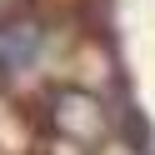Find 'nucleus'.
I'll use <instances>...</instances> for the list:
<instances>
[{
  "label": "nucleus",
  "instance_id": "f257e3e1",
  "mask_svg": "<svg viewBox=\"0 0 155 155\" xmlns=\"http://www.w3.org/2000/svg\"><path fill=\"white\" fill-rule=\"evenodd\" d=\"M50 125L65 135V140L80 145H100L105 135V105L85 90H55L50 95Z\"/></svg>",
  "mask_w": 155,
  "mask_h": 155
},
{
  "label": "nucleus",
  "instance_id": "f03ea898",
  "mask_svg": "<svg viewBox=\"0 0 155 155\" xmlns=\"http://www.w3.org/2000/svg\"><path fill=\"white\" fill-rule=\"evenodd\" d=\"M35 50H40V30H35L30 20H10V25H0V75L25 70V65L35 60Z\"/></svg>",
  "mask_w": 155,
  "mask_h": 155
}]
</instances>
